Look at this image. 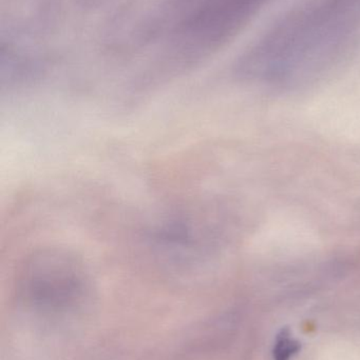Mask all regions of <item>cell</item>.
<instances>
[{"instance_id": "277c9868", "label": "cell", "mask_w": 360, "mask_h": 360, "mask_svg": "<svg viewBox=\"0 0 360 360\" xmlns=\"http://www.w3.org/2000/svg\"><path fill=\"white\" fill-rule=\"evenodd\" d=\"M302 350V345L291 338L290 330L283 329L277 335L273 356L274 360H290Z\"/></svg>"}, {"instance_id": "3957f363", "label": "cell", "mask_w": 360, "mask_h": 360, "mask_svg": "<svg viewBox=\"0 0 360 360\" xmlns=\"http://www.w3.org/2000/svg\"><path fill=\"white\" fill-rule=\"evenodd\" d=\"M192 8L175 27V51L192 63L223 48L273 0H188Z\"/></svg>"}, {"instance_id": "6da1fadb", "label": "cell", "mask_w": 360, "mask_h": 360, "mask_svg": "<svg viewBox=\"0 0 360 360\" xmlns=\"http://www.w3.org/2000/svg\"><path fill=\"white\" fill-rule=\"evenodd\" d=\"M360 40V0H308L283 15L241 55L247 84L297 91L325 79Z\"/></svg>"}, {"instance_id": "7a4b0ae2", "label": "cell", "mask_w": 360, "mask_h": 360, "mask_svg": "<svg viewBox=\"0 0 360 360\" xmlns=\"http://www.w3.org/2000/svg\"><path fill=\"white\" fill-rule=\"evenodd\" d=\"M17 300L23 309L50 321L84 312L93 300L90 271L80 255L61 245H44L19 266Z\"/></svg>"}]
</instances>
